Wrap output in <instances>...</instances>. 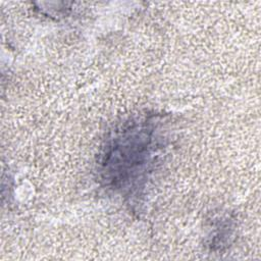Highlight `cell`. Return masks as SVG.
<instances>
[{
    "instance_id": "6da1fadb",
    "label": "cell",
    "mask_w": 261,
    "mask_h": 261,
    "mask_svg": "<svg viewBox=\"0 0 261 261\" xmlns=\"http://www.w3.org/2000/svg\"><path fill=\"white\" fill-rule=\"evenodd\" d=\"M162 130L161 116L155 114L134 117L114 129L99 159L104 186L121 196H139L165 148Z\"/></svg>"
}]
</instances>
